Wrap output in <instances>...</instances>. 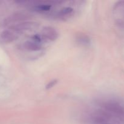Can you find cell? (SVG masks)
<instances>
[{
	"label": "cell",
	"instance_id": "1",
	"mask_svg": "<svg viewBox=\"0 0 124 124\" xmlns=\"http://www.w3.org/2000/svg\"><path fill=\"white\" fill-rule=\"evenodd\" d=\"M30 18H31V16L28 13L24 12H18L13 13L6 18L4 21V24L5 25H13L21 22L26 21Z\"/></svg>",
	"mask_w": 124,
	"mask_h": 124
},
{
	"label": "cell",
	"instance_id": "2",
	"mask_svg": "<svg viewBox=\"0 0 124 124\" xmlns=\"http://www.w3.org/2000/svg\"><path fill=\"white\" fill-rule=\"evenodd\" d=\"M38 24L35 22L24 21L12 25L10 27V29L12 31L20 33L31 30L36 28Z\"/></svg>",
	"mask_w": 124,
	"mask_h": 124
},
{
	"label": "cell",
	"instance_id": "3",
	"mask_svg": "<svg viewBox=\"0 0 124 124\" xmlns=\"http://www.w3.org/2000/svg\"><path fill=\"white\" fill-rule=\"evenodd\" d=\"M42 38L50 41H54L58 38V33L54 28L45 27L41 31Z\"/></svg>",
	"mask_w": 124,
	"mask_h": 124
},
{
	"label": "cell",
	"instance_id": "4",
	"mask_svg": "<svg viewBox=\"0 0 124 124\" xmlns=\"http://www.w3.org/2000/svg\"><path fill=\"white\" fill-rule=\"evenodd\" d=\"M113 14L116 20L121 22L124 18V1H119L115 4Z\"/></svg>",
	"mask_w": 124,
	"mask_h": 124
},
{
	"label": "cell",
	"instance_id": "5",
	"mask_svg": "<svg viewBox=\"0 0 124 124\" xmlns=\"http://www.w3.org/2000/svg\"><path fill=\"white\" fill-rule=\"evenodd\" d=\"M22 48L24 50L31 52H37L42 49V46L40 43L33 41H27L22 44Z\"/></svg>",
	"mask_w": 124,
	"mask_h": 124
},
{
	"label": "cell",
	"instance_id": "6",
	"mask_svg": "<svg viewBox=\"0 0 124 124\" xmlns=\"http://www.w3.org/2000/svg\"><path fill=\"white\" fill-rule=\"evenodd\" d=\"M0 38L4 43H10L16 39L17 36L10 30H4L0 34Z\"/></svg>",
	"mask_w": 124,
	"mask_h": 124
},
{
	"label": "cell",
	"instance_id": "7",
	"mask_svg": "<svg viewBox=\"0 0 124 124\" xmlns=\"http://www.w3.org/2000/svg\"><path fill=\"white\" fill-rule=\"evenodd\" d=\"M74 9L70 7H65L62 8L58 13V18L61 19H67L73 13Z\"/></svg>",
	"mask_w": 124,
	"mask_h": 124
},
{
	"label": "cell",
	"instance_id": "8",
	"mask_svg": "<svg viewBox=\"0 0 124 124\" xmlns=\"http://www.w3.org/2000/svg\"><path fill=\"white\" fill-rule=\"evenodd\" d=\"M76 41L82 46H87L90 44V38L85 34L81 33L76 37Z\"/></svg>",
	"mask_w": 124,
	"mask_h": 124
},
{
	"label": "cell",
	"instance_id": "9",
	"mask_svg": "<svg viewBox=\"0 0 124 124\" xmlns=\"http://www.w3.org/2000/svg\"><path fill=\"white\" fill-rule=\"evenodd\" d=\"M108 124L107 122L106 119L104 117H96L94 119V124Z\"/></svg>",
	"mask_w": 124,
	"mask_h": 124
},
{
	"label": "cell",
	"instance_id": "10",
	"mask_svg": "<svg viewBox=\"0 0 124 124\" xmlns=\"http://www.w3.org/2000/svg\"><path fill=\"white\" fill-rule=\"evenodd\" d=\"M57 82H58V81L56 79L53 80V81H51L50 82H49L47 85H46V88L47 90H48V89H50V88H53V87H54L56 84Z\"/></svg>",
	"mask_w": 124,
	"mask_h": 124
},
{
	"label": "cell",
	"instance_id": "11",
	"mask_svg": "<svg viewBox=\"0 0 124 124\" xmlns=\"http://www.w3.org/2000/svg\"><path fill=\"white\" fill-rule=\"evenodd\" d=\"M32 41H35V42H38V43L41 44V41H42V37L39 36V35H35L32 36Z\"/></svg>",
	"mask_w": 124,
	"mask_h": 124
}]
</instances>
